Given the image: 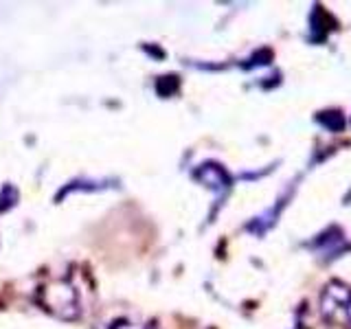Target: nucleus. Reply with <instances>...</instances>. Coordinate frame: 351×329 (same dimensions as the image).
I'll list each match as a JSON object with an SVG mask.
<instances>
[{
  "mask_svg": "<svg viewBox=\"0 0 351 329\" xmlns=\"http://www.w3.org/2000/svg\"><path fill=\"white\" fill-rule=\"evenodd\" d=\"M40 294H51V301L42 303L49 312L58 314L62 318L80 316V299H77V292L73 285L58 281V283H53L51 288H42Z\"/></svg>",
  "mask_w": 351,
  "mask_h": 329,
  "instance_id": "f257e3e1",
  "label": "nucleus"
},
{
  "mask_svg": "<svg viewBox=\"0 0 351 329\" xmlns=\"http://www.w3.org/2000/svg\"><path fill=\"white\" fill-rule=\"evenodd\" d=\"M147 329H156V327H147Z\"/></svg>",
  "mask_w": 351,
  "mask_h": 329,
  "instance_id": "f03ea898",
  "label": "nucleus"
}]
</instances>
